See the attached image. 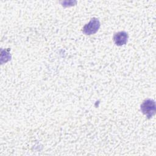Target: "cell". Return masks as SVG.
<instances>
[{"mask_svg": "<svg viewBox=\"0 0 156 156\" xmlns=\"http://www.w3.org/2000/svg\"><path fill=\"white\" fill-rule=\"evenodd\" d=\"M100 26L101 23L99 19L96 18H93L90 20L88 23L86 24L83 26L82 32L84 34L87 35L94 34L99 30Z\"/></svg>", "mask_w": 156, "mask_h": 156, "instance_id": "cell-2", "label": "cell"}, {"mask_svg": "<svg viewBox=\"0 0 156 156\" xmlns=\"http://www.w3.org/2000/svg\"><path fill=\"white\" fill-rule=\"evenodd\" d=\"M129 36L125 31H121L114 34L113 41L116 45L122 46L127 43Z\"/></svg>", "mask_w": 156, "mask_h": 156, "instance_id": "cell-3", "label": "cell"}, {"mask_svg": "<svg viewBox=\"0 0 156 156\" xmlns=\"http://www.w3.org/2000/svg\"><path fill=\"white\" fill-rule=\"evenodd\" d=\"M141 111L149 119L155 113V104L154 101L151 99L144 100L141 104Z\"/></svg>", "mask_w": 156, "mask_h": 156, "instance_id": "cell-1", "label": "cell"}]
</instances>
